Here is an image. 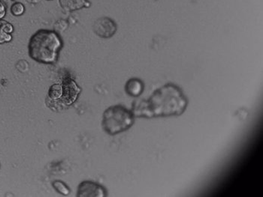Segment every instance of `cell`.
Wrapping results in <instances>:
<instances>
[{
    "label": "cell",
    "mask_w": 263,
    "mask_h": 197,
    "mask_svg": "<svg viewBox=\"0 0 263 197\" xmlns=\"http://www.w3.org/2000/svg\"><path fill=\"white\" fill-rule=\"evenodd\" d=\"M149 119L170 117L182 115L186 111L188 100L182 90L173 83H167L157 89L146 100Z\"/></svg>",
    "instance_id": "6da1fadb"
},
{
    "label": "cell",
    "mask_w": 263,
    "mask_h": 197,
    "mask_svg": "<svg viewBox=\"0 0 263 197\" xmlns=\"http://www.w3.org/2000/svg\"><path fill=\"white\" fill-rule=\"evenodd\" d=\"M62 48L63 41L58 32L40 30L30 38L28 43L29 56L35 62L53 64L58 60Z\"/></svg>",
    "instance_id": "7a4b0ae2"
},
{
    "label": "cell",
    "mask_w": 263,
    "mask_h": 197,
    "mask_svg": "<svg viewBox=\"0 0 263 197\" xmlns=\"http://www.w3.org/2000/svg\"><path fill=\"white\" fill-rule=\"evenodd\" d=\"M135 122L131 111L122 105H114L105 110L102 116V126L109 135H116L130 128Z\"/></svg>",
    "instance_id": "3957f363"
},
{
    "label": "cell",
    "mask_w": 263,
    "mask_h": 197,
    "mask_svg": "<svg viewBox=\"0 0 263 197\" xmlns=\"http://www.w3.org/2000/svg\"><path fill=\"white\" fill-rule=\"evenodd\" d=\"M94 33L102 38H110L114 36L118 30V26L115 20L108 17H102L94 22Z\"/></svg>",
    "instance_id": "277c9868"
},
{
    "label": "cell",
    "mask_w": 263,
    "mask_h": 197,
    "mask_svg": "<svg viewBox=\"0 0 263 197\" xmlns=\"http://www.w3.org/2000/svg\"><path fill=\"white\" fill-rule=\"evenodd\" d=\"M107 191L105 187L92 181H84L78 187L77 196L105 197Z\"/></svg>",
    "instance_id": "5b68a950"
},
{
    "label": "cell",
    "mask_w": 263,
    "mask_h": 197,
    "mask_svg": "<svg viewBox=\"0 0 263 197\" xmlns=\"http://www.w3.org/2000/svg\"><path fill=\"white\" fill-rule=\"evenodd\" d=\"M63 97L65 98L66 104H72L77 99L78 95L81 93V89L78 86L77 84L71 79L67 78L63 80Z\"/></svg>",
    "instance_id": "8992f818"
},
{
    "label": "cell",
    "mask_w": 263,
    "mask_h": 197,
    "mask_svg": "<svg viewBox=\"0 0 263 197\" xmlns=\"http://www.w3.org/2000/svg\"><path fill=\"white\" fill-rule=\"evenodd\" d=\"M144 83L139 78H131L125 85V91L130 97H139L144 91Z\"/></svg>",
    "instance_id": "52a82bcc"
},
{
    "label": "cell",
    "mask_w": 263,
    "mask_h": 197,
    "mask_svg": "<svg viewBox=\"0 0 263 197\" xmlns=\"http://www.w3.org/2000/svg\"><path fill=\"white\" fill-rule=\"evenodd\" d=\"M59 3L62 9L67 11L80 10L91 5L88 0H59Z\"/></svg>",
    "instance_id": "ba28073f"
},
{
    "label": "cell",
    "mask_w": 263,
    "mask_h": 197,
    "mask_svg": "<svg viewBox=\"0 0 263 197\" xmlns=\"http://www.w3.org/2000/svg\"><path fill=\"white\" fill-rule=\"evenodd\" d=\"M12 24L5 20H0V45L9 43L12 41V35L14 32Z\"/></svg>",
    "instance_id": "9c48e42d"
},
{
    "label": "cell",
    "mask_w": 263,
    "mask_h": 197,
    "mask_svg": "<svg viewBox=\"0 0 263 197\" xmlns=\"http://www.w3.org/2000/svg\"><path fill=\"white\" fill-rule=\"evenodd\" d=\"M52 185H53V188L56 190L57 192L63 195V196H67L70 193V189L62 181H53Z\"/></svg>",
    "instance_id": "30bf717a"
},
{
    "label": "cell",
    "mask_w": 263,
    "mask_h": 197,
    "mask_svg": "<svg viewBox=\"0 0 263 197\" xmlns=\"http://www.w3.org/2000/svg\"><path fill=\"white\" fill-rule=\"evenodd\" d=\"M63 95V86L60 84H53L50 87L48 96L53 100H58Z\"/></svg>",
    "instance_id": "8fae6325"
},
{
    "label": "cell",
    "mask_w": 263,
    "mask_h": 197,
    "mask_svg": "<svg viewBox=\"0 0 263 197\" xmlns=\"http://www.w3.org/2000/svg\"><path fill=\"white\" fill-rule=\"evenodd\" d=\"M25 12V6L20 2H15L14 4L11 6V13L14 16H21Z\"/></svg>",
    "instance_id": "7c38bea8"
},
{
    "label": "cell",
    "mask_w": 263,
    "mask_h": 197,
    "mask_svg": "<svg viewBox=\"0 0 263 197\" xmlns=\"http://www.w3.org/2000/svg\"><path fill=\"white\" fill-rule=\"evenodd\" d=\"M6 11L7 9H6V4L0 0V20H3L6 17Z\"/></svg>",
    "instance_id": "4fadbf2b"
},
{
    "label": "cell",
    "mask_w": 263,
    "mask_h": 197,
    "mask_svg": "<svg viewBox=\"0 0 263 197\" xmlns=\"http://www.w3.org/2000/svg\"><path fill=\"white\" fill-rule=\"evenodd\" d=\"M11 1H13V2H17V0H11Z\"/></svg>",
    "instance_id": "5bb4252c"
},
{
    "label": "cell",
    "mask_w": 263,
    "mask_h": 197,
    "mask_svg": "<svg viewBox=\"0 0 263 197\" xmlns=\"http://www.w3.org/2000/svg\"><path fill=\"white\" fill-rule=\"evenodd\" d=\"M48 1H51V0H48Z\"/></svg>",
    "instance_id": "9a60e30c"
},
{
    "label": "cell",
    "mask_w": 263,
    "mask_h": 197,
    "mask_svg": "<svg viewBox=\"0 0 263 197\" xmlns=\"http://www.w3.org/2000/svg\"><path fill=\"white\" fill-rule=\"evenodd\" d=\"M156 1H159V0H156Z\"/></svg>",
    "instance_id": "2e32d148"
}]
</instances>
